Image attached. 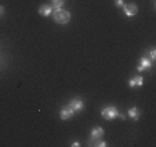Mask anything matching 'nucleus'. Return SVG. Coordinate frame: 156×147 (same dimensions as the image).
I'll use <instances>...</instances> for the list:
<instances>
[{
  "instance_id": "obj_1",
  "label": "nucleus",
  "mask_w": 156,
  "mask_h": 147,
  "mask_svg": "<svg viewBox=\"0 0 156 147\" xmlns=\"http://www.w3.org/2000/svg\"><path fill=\"white\" fill-rule=\"evenodd\" d=\"M101 115L105 118L106 121H112L115 118H120V120H124V114H122L115 106H106L101 110Z\"/></svg>"
},
{
  "instance_id": "obj_2",
  "label": "nucleus",
  "mask_w": 156,
  "mask_h": 147,
  "mask_svg": "<svg viewBox=\"0 0 156 147\" xmlns=\"http://www.w3.org/2000/svg\"><path fill=\"white\" fill-rule=\"evenodd\" d=\"M53 17H54V21H55L57 24L59 25H65L68 24L69 21H71L72 15L68 10H64V8H55L53 11Z\"/></svg>"
},
{
  "instance_id": "obj_3",
  "label": "nucleus",
  "mask_w": 156,
  "mask_h": 147,
  "mask_svg": "<svg viewBox=\"0 0 156 147\" xmlns=\"http://www.w3.org/2000/svg\"><path fill=\"white\" fill-rule=\"evenodd\" d=\"M104 128L101 127H94L91 129V132H90V139H88V142L90 143H94L95 140H98V139H101L104 136Z\"/></svg>"
},
{
  "instance_id": "obj_4",
  "label": "nucleus",
  "mask_w": 156,
  "mask_h": 147,
  "mask_svg": "<svg viewBox=\"0 0 156 147\" xmlns=\"http://www.w3.org/2000/svg\"><path fill=\"white\" fill-rule=\"evenodd\" d=\"M68 106L71 107L75 113H77V112H82V110L84 109V103H83V100L79 99V98H73V99L69 102Z\"/></svg>"
},
{
  "instance_id": "obj_5",
  "label": "nucleus",
  "mask_w": 156,
  "mask_h": 147,
  "mask_svg": "<svg viewBox=\"0 0 156 147\" xmlns=\"http://www.w3.org/2000/svg\"><path fill=\"white\" fill-rule=\"evenodd\" d=\"M151 68H152V61H151L149 58H147V56H142V58L140 59V63H138V66H137V70L144 72V70H149Z\"/></svg>"
},
{
  "instance_id": "obj_6",
  "label": "nucleus",
  "mask_w": 156,
  "mask_h": 147,
  "mask_svg": "<svg viewBox=\"0 0 156 147\" xmlns=\"http://www.w3.org/2000/svg\"><path fill=\"white\" fill-rule=\"evenodd\" d=\"M123 11H124V14H126V17H134V15H137V12H138V7L134 3H129V4H124Z\"/></svg>"
},
{
  "instance_id": "obj_7",
  "label": "nucleus",
  "mask_w": 156,
  "mask_h": 147,
  "mask_svg": "<svg viewBox=\"0 0 156 147\" xmlns=\"http://www.w3.org/2000/svg\"><path fill=\"white\" fill-rule=\"evenodd\" d=\"M73 115H75V112H73V110H72L69 106L62 107L61 112H59V117H61V120H64V121H66V120H69V118H72Z\"/></svg>"
},
{
  "instance_id": "obj_8",
  "label": "nucleus",
  "mask_w": 156,
  "mask_h": 147,
  "mask_svg": "<svg viewBox=\"0 0 156 147\" xmlns=\"http://www.w3.org/2000/svg\"><path fill=\"white\" fill-rule=\"evenodd\" d=\"M54 8L50 6V4H41L40 7H39V14L43 15V17H50L51 14H53Z\"/></svg>"
},
{
  "instance_id": "obj_9",
  "label": "nucleus",
  "mask_w": 156,
  "mask_h": 147,
  "mask_svg": "<svg viewBox=\"0 0 156 147\" xmlns=\"http://www.w3.org/2000/svg\"><path fill=\"white\" fill-rule=\"evenodd\" d=\"M142 84H144V79H142L141 76H134L133 79H130V81H129V85L131 87V88L141 87Z\"/></svg>"
},
{
  "instance_id": "obj_10",
  "label": "nucleus",
  "mask_w": 156,
  "mask_h": 147,
  "mask_svg": "<svg viewBox=\"0 0 156 147\" xmlns=\"http://www.w3.org/2000/svg\"><path fill=\"white\" fill-rule=\"evenodd\" d=\"M127 114H129V117L131 118V120L137 121L140 118V115H141V113H140V110L137 109V107H130V109L127 110Z\"/></svg>"
},
{
  "instance_id": "obj_11",
  "label": "nucleus",
  "mask_w": 156,
  "mask_h": 147,
  "mask_svg": "<svg viewBox=\"0 0 156 147\" xmlns=\"http://www.w3.org/2000/svg\"><path fill=\"white\" fill-rule=\"evenodd\" d=\"M64 3H65L64 0H51L50 6L53 7L54 10H55V8H62V7H64Z\"/></svg>"
},
{
  "instance_id": "obj_12",
  "label": "nucleus",
  "mask_w": 156,
  "mask_h": 147,
  "mask_svg": "<svg viewBox=\"0 0 156 147\" xmlns=\"http://www.w3.org/2000/svg\"><path fill=\"white\" fill-rule=\"evenodd\" d=\"M91 144H93V146H97V147H105V146H106V143H105V142H102L101 139L95 140L94 143H91Z\"/></svg>"
},
{
  "instance_id": "obj_13",
  "label": "nucleus",
  "mask_w": 156,
  "mask_h": 147,
  "mask_svg": "<svg viewBox=\"0 0 156 147\" xmlns=\"http://www.w3.org/2000/svg\"><path fill=\"white\" fill-rule=\"evenodd\" d=\"M124 0H115V6L118 7V8H123L124 7Z\"/></svg>"
},
{
  "instance_id": "obj_14",
  "label": "nucleus",
  "mask_w": 156,
  "mask_h": 147,
  "mask_svg": "<svg viewBox=\"0 0 156 147\" xmlns=\"http://www.w3.org/2000/svg\"><path fill=\"white\" fill-rule=\"evenodd\" d=\"M149 59H151L152 62L156 59V50H155V48H152V50L149 51Z\"/></svg>"
},
{
  "instance_id": "obj_15",
  "label": "nucleus",
  "mask_w": 156,
  "mask_h": 147,
  "mask_svg": "<svg viewBox=\"0 0 156 147\" xmlns=\"http://www.w3.org/2000/svg\"><path fill=\"white\" fill-rule=\"evenodd\" d=\"M3 14H4V7H3V6H0V18L3 17Z\"/></svg>"
},
{
  "instance_id": "obj_16",
  "label": "nucleus",
  "mask_w": 156,
  "mask_h": 147,
  "mask_svg": "<svg viewBox=\"0 0 156 147\" xmlns=\"http://www.w3.org/2000/svg\"><path fill=\"white\" fill-rule=\"evenodd\" d=\"M72 146H73V147H79V146H80V143H79L77 140H75L73 143H72Z\"/></svg>"
}]
</instances>
